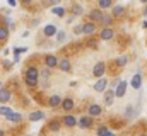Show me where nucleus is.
<instances>
[{
  "label": "nucleus",
  "instance_id": "1",
  "mask_svg": "<svg viewBox=\"0 0 147 136\" xmlns=\"http://www.w3.org/2000/svg\"><path fill=\"white\" fill-rule=\"evenodd\" d=\"M24 82L28 87H38L39 83V68L31 65V67L26 68V73H24Z\"/></svg>",
  "mask_w": 147,
  "mask_h": 136
},
{
  "label": "nucleus",
  "instance_id": "2",
  "mask_svg": "<svg viewBox=\"0 0 147 136\" xmlns=\"http://www.w3.org/2000/svg\"><path fill=\"white\" fill-rule=\"evenodd\" d=\"M127 89H128V82L127 80H123V78H120V82H118V85L115 87V97H118V99H121V97H125V94H127Z\"/></svg>",
  "mask_w": 147,
  "mask_h": 136
},
{
  "label": "nucleus",
  "instance_id": "3",
  "mask_svg": "<svg viewBox=\"0 0 147 136\" xmlns=\"http://www.w3.org/2000/svg\"><path fill=\"white\" fill-rule=\"evenodd\" d=\"M125 14H127V7L125 5H121V3H113L111 5V15H113V19H121Z\"/></svg>",
  "mask_w": 147,
  "mask_h": 136
},
{
  "label": "nucleus",
  "instance_id": "4",
  "mask_svg": "<svg viewBox=\"0 0 147 136\" xmlns=\"http://www.w3.org/2000/svg\"><path fill=\"white\" fill-rule=\"evenodd\" d=\"M74 107H75V101H74L72 97H63V99H62V102H60V109H62L65 114L72 112Z\"/></svg>",
  "mask_w": 147,
  "mask_h": 136
},
{
  "label": "nucleus",
  "instance_id": "5",
  "mask_svg": "<svg viewBox=\"0 0 147 136\" xmlns=\"http://www.w3.org/2000/svg\"><path fill=\"white\" fill-rule=\"evenodd\" d=\"M77 126H79L80 129H89V128L94 126V117H91V116H82L80 119H77Z\"/></svg>",
  "mask_w": 147,
  "mask_h": 136
},
{
  "label": "nucleus",
  "instance_id": "6",
  "mask_svg": "<svg viewBox=\"0 0 147 136\" xmlns=\"http://www.w3.org/2000/svg\"><path fill=\"white\" fill-rule=\"evenodd\" d=\"M43 63H45V67H46V68L55 70V68H57V65H58V58H57L55 55L48 53V55H45V56H43Z\"/></svg>",
  "mask_w": 147,
  "mask_h": 136
},
{
  "label": "nucleus",
  "instance_id": "7",
  "mask_svg": "<svg viewBox=\"0 0 147 136\" xmlns=\"http://www.w3.org/2000/svg\"><path fill=\"white\" fill-rule=\"evenodd\" d=\"M80 26H82V34H86V36H92V34L98 31V24L92 22V21H86Z\"/></svg>",
  "mask_w": 147,
  "mask_h": 136
},
{
  "label": "nucleus",
  "instance_id": "8",
  "mask_svg": "<svg viewBox=\"0 0 147 136\" xmlns=\"http://www.w3.org/2000/svg\"><path fill=\"white\" fill-rule=\"evenodd\" d=\"M105 73H106V63L105 61H98L92 67V77L94 78H101V77H105Z\"/></svg>",
  "mask_w": 147,
  "mask_h": 136
},
{
  "label": "nucleus",
  "instance_id": "9",
  "mask_svg": "<svg viewBox=\"0 0 147 136\" xmlns=\"http://www.w3.org/2000/svg\"><path fill=\"white\" fill-rule=\"evenodd\" d=\"M115 29L113 27H101V31H99V39L101 41H111V39H115Z\"/></svg>",
  "mask_w": 147,
  "mask_h": 136
},
{
  "label": "nucleus",
  "instance_id": "10",
  "mask_svg": "<svg viewBox=\"0 0 147 136\" xmlns=\"http://www.w3.org/2000/svg\"><path fill=\"white\" fill-rule=\"evenodd\" d=\"M142 80H144V77H142V71L139 70V71L132 77V80H130V87H132L134 90H140V89H142Z\"/></svg>",
  "mask_w": 147,
  "mask_h": 136
},
{
  "label": "nucleus",
  "instance_id": "11",
  "mask_svg": "<svg viewBox=\"0 0 147 136\" xmlns=\"http://www.w3.org/2000/svg\"><path fill=\"white\" fill-rule=\"evenodd\" d=\"M60 123H62V126H65V128H75V126H77V117L72 116V114L69 112V114L62 116Z\"/></svg>",
  "mask_w": 147,
  "mask_h": 136
},
{
  "label": "nucleus",
  "instance_id": "12",
  "mask_svg": "<svg viewBox=\"0 0 147 136\" xmlns=\"http://www.w3.org/2000/svg\"><path fill=\"white\" fill-rule=\"evenodd\" d=\"M108 78H105V77H101V78H98L96 82H94V85H92V89L96 90V92H99V94H103L106 89H108Z\"/></svg>",
  "mask_w": 147,
  "mask_h": 136
},
{
  "label": "nucleus",
  "instance_id": "13",
  "mask_svg": "<svg viewBox=\"0 0 147 136\" xmlns=\"http://www.w3.org/2000/svg\"><path fill=\"white\" fill-rule=\"evenodd\" d=\"M105 112V109H103V105H99V104H91L89 107H87V116H91V117H98V116H101Z\"/></svg>",
  "mask_w": 147,
  "mask_h": 136
},
{
  "label": "nucleus",
  "instance_id": "14",
  "mask_svg": "<svg viewBox=\"0 0 147 136\" xmlns=\"http://www.w3.org/2000/svg\"><path fill=\"white\" fill-rule=\"evenodd\" d=\"M57 68H60V71H63V73H70L72 71V61L69 58H60Z\"/></svg>",
  "mask_w": 147,
  "mask_h": 136
},
{
  "label": "nucleus",
  "instance_id": "15",
  "mask_svg": "<svg viewBox=\"0 0 147 136\" xmlns=\"http://www.w3.org/2000/svg\"><path fill=\"white\" fill-rule=\"evenodd\" d=\"M10 99H12V92H10V89H7V87H0V105L10 102Z\"/></svg>",
  "mask_w": 147,
  "mask_h": 136
},
{
  "label": "nucleus",
  "instance_id": "16",
  "mask_svg": "<svg viewBox=\"0 0 147 136\" xmlns=\"http://www.w3.org/2000/svg\"><path fill=\"white\" fill-rule=\"evenodd\" d=\"M62 99H63V97H62L60 94H53V95H50V97H48V107H50V109H58Z\"/></svg>",
  "mask_w": 147,
  "mask_h": 136
},
{
  "label": "nucleus",
  "instance_id": "17",
  "mask_svg": "<svg viewBox=\"0 0 147 136\" xmlns=\"http://www.w3.org/2000/svg\"><path fill=\"white\" fill-rule=\"evenodd\" d=\"M103 14H105V10H101V9H92V10H91V12L87 14V19L98 24V22L101 21V17H103Z\"/></svg>",
  "mask_w": 147,
  "mask_h": 136
},
{
  "label": "nucleus",
  "instance_id": "18",
  "mask_svg": "<svg viewBox=\"0 0 147 136\" xmlns=\"http://www.w3.org/2000/svg\"><path fill=\"white\" fill-rule=\"evenodd\" d=\"M5 121H9V123H14V124H19V123H22V114H21V112H16V111H12L10 114H7V116H5Z\"/></svg>",
  "mask_w": 147,
  "mask_h": 136
},
{
  "label": "nucleus",
  "instance_id": "19",
  "mask_svg": "<svg viewBox=\"0 0 147 136\" xmlns=\"http://www.w3.org/2000/svg\"><path fill=\"white\" fill-rule=\"evenodd\" d=\"M113 22H115V19H113L111 14H103V17H101V21L98 22V26H101V27H111Z\"/></svg>",
  "mask_w": 147,
  "mask_h": 136
},
{
  "label": "nucleus",
  "instance_id": "20",
  "mask_svg": "<svg viewBox=\"0 0 147 136\" xmlns=\"http://www.w3.org/2000/svg\"><path fill=\"white\" fill-rule=\"evenodd\" d=\"M60 128H62V123H60V119H51V121L46 124V129H48V131H51V133H57V131H60Z\"/></svg>",
  "mask_w": 147,
  "mask_h": 136
},
{
  "label": "nucleus",
  "instance_id": "21",
  "mask_svg": "<svg viewBox=\"0 0 147 136\" xmlns=\"http://www.w3.org/2000/svg\"><path fill=\"white\" fill-rule=\"evenodd\" d=\"M57 31H58V27H57L55 24H46V26L43 27V34H45L46 37H53V36L57 34Z\"/></svg>",
  "mask_w": 147,
  "mask_h": 136
},
{
  "label": "nucleus",
  "instance_id": "22",
  "mask_svg": "<svg viewBox=\"0 0 147 136\" xmlns=\"http://www.w3.org/2000/svg\"><path fill=\"white\" fill-rule=\"evenodd\" d=\"M103 97H105V105H111L115 102V92H113V89H106L103 92Z\"/></svg>",
  "mask_w": 147,
  "mask_h": 136
},
{
  "label": "nucleus",
  "instance_id": "23",
  "mask_svg": "<svg viewBox=\"0 0 147 136\" xmlns=\"http://www.w3.org/2000/svg\"><path fill=\"white\" fill-rule=\"evenodd\" d=\"M43 119H46V114H45L43 111H33V112L29 114V121H31V123L43 121Z\"/></svg>",
  "mask_w": 147,
  "mask_h": 136
},
{
  "label": "nucleus",
  "instance_id": "24",
  "mask_svg": "<svg viewBox=\"0 0 147 136\" xmlns=\"http://www.w3.org/2000/svg\"><path fill=\"white\" fill-rule=\"evenodd\" d=\"M113 63H115V67L116 68H125L127 67V63H128V56H127V55H120L118 58H115Z\"/></svg>",
  "mask_w": 147,
  "mask_h": 136
},
{
  "label": "nucleus",
  "instance_id": "25",
  "mask_svg": "<svg viewBox=\"0 0 147 136\" xmlns=\"http://www.w3.org/2000/svg\"><path fill=\"white\" fill-rule=\"evenodd\" d=\"M70 10H72V14L75 17H80V15H84V7L80 5V3H77V2H72V5H70Z\"/></svg>",
  "mask_w": 147,
  "mask_h": 136
},
{
  "label": "nucleus",
  "instance_id": "26",
  "mask_svg": "<svg viewBox=\"0 0 147 136\" xmlns=\"http://www.w3.org/2000/svg\"><path fill=\"white\" fill-rule=\"evenodd\" d=\"M137 114H139V109H135L134 105H127V111H125V117L127 119H135L137 117Z\"/></svg>",
  "mask_w": 147,
  "mask_h": 136
},
{
  "label": "nucleus",
  "instance_id": "27",
  "mask_svg": "<svg viewBox=\"0 0 147 136\" xmlns=\"http://www.w3.org/2000/svg\"><path fill=\"white\" fill-rule=\"evenodd\" d=\"M9 34H10V29L2 24V26H0V43H5V41L9 39Z\"/></svg>",
  "mask_w": 147,
  "mask_h": 136
},
{
  "label": "nucleus",
  "instance_id": "28",
  "mask_svg": "<svg viewBox=\"0 0 147 136\" xmlns=\"http://www.w3.org/2000/svg\"><path fill=\"white\" fill-rule=\"evenodd\" d=\"M55 39H57V43H58V44H63V43L67 41V33H65L63 29L57 31V34H55Z\"/></svg>",
  "mask_w": 147,
  "mask_h": 136
},
{
  "label": "nucleus",
  "instance_id": "29",
  "mask_svg": "<svg viewBox=\"0 0 147 136\" xmlns=\"http://www.w3.org/2000/svg\"><path fill=\"white\" fill-rule=\"evenodd\" d=\"M111 5H113V0H98V9H101V10L111 9Z\"/></svg>",
  "mask_w": 147,
  "mask_h": 136
},
{
  "label": "nucleus",
  "instance_id": "30",
  "mask_svg": "<svg viewBox=\"0 0 147 136\" xmlns=\"http://www.w3.org/2000/svg\"><path fill=\"white\" fill-rule=\"evenodd\" d=\"M65 12H67V10H65V7H62V5H55V7H53V14H55L57 17H60V19L65 17Z\"/></svg>",
  "mask_w": 147,
  "mask_h": 136
},
{
  "label": "nucleus",
  "instance_id": "31",
  "mask_svg": "<svg viewBox=\"0 0 147 136\" xmlns=\"http://www.w3.org/2000/svg\"><path fill=\"white\" fill-rule=\"evenodd\" d=\"M50 75H51V70H50V68L45 67V68H41V70H39V78H43L45 82L50 78Z\"/></svg>",
  "mask_w": 147,
  "mask_h": 136
},
{
  "label": "nucleus",
  "instance_id": "32",
  "mask_svg": "<svg viewBox=\"0 0 147 136\" xmlns=\"http://www.w3.org/2000/svg\"><path fill=\"white\" fill-rule=\"evenodd\" d=\"M111 133V129L108 128V126H98V136H110Z\"/></svg>",
  "mask_w": 147,
  "mask_h": 136
},
{
  "label": "nucleus",
  "instance_id": "33",
  "mask_svg": "<svg viewBox=\"0 0 147 136\" xmlns=\"http://www.w3.org/2000/svg\"><path fill=\"white\" fill-rule=\"evenodd\" d=\"M10 112H12V107H9V105H5V104H3V105H0V116H3V117H5V116H7V114H10Z\"/></svg>",
  "mask_w": 147,
  "mask_h": 136
},
{
  "label": "nucleus",
  "instance_id": "34",
  "mask_svg": "<svg viewBox=\"0 0 147 136\" xmlns=\"http://www.w3.org/2000/svg\"><path fill=\"white\" fill-rule=\"evenodd\" d=\"M60 2H62V0H45V2H43V5L48 9V7H55V5H60Z\"/></svg>",
  "mask_w": 147,
  "mask_h": 136
},
{
  "label": "nucleus",
  "instance_id": "35",
  "mask_svg": "<svg viewBox=\"0 0 147 136\" xmlns=\"http://www.w3.org/2000/svg\"><path fill=\"white\" fill-rule=\"evenodd\" d=\"M26 51H28L26 46H21V48L17 46V48H14V55H21V53H26Z\"/></svg>",
  "mask_w": 147,
  "mask_h": 136
},
{
  "label": "nucleus",
  "instance_id": "36",
  "mask_svg": "<svg viewBox=\"0 0 147 136\" xmlns=\"http://www.w3.org/2000/svg\"><path fill=\"white\" fill-rule=\"evenodd\" d=\"M74 34H75V36H80V34H82V26H80V24L74 26Z\"/></svg>",
  "mask_w": 147,
  "mask_h": 136
},
{
  "label": "nucleus",
  "instance_id": "37",
  "mask_svg": "<svg viewBox=\"0 0 147 136\" xmlns=\"http://www.w3.org/2000/svg\"><path fill=\"white\" fill-rule=\"evenodd\" d=\"M118 82H120V78H113L111 82H108V85H110V89H113V90H115V87L118 85Z\"/></svg>",
  "mask_w": 147,
  "mask_h": 136
},
{
  "label": "nucleus",
  "instance_id": "38",
  "mask_svg": "<svg viewBox=\"0 0 147 136\" xmlns=\"http://www.w3.org/2000/svg\"><path fill=\"white\" fill-rule=\"evenodd\" d=\"M31 26H33V27H36V26H39V19H31Z\"/></svg>",
  "mask_w": 147,
  "mask_h": 136
},
{
  "label": "nucleus",
  "instance_id": "39",
  "mask_svg": "<svg viewBox=\"0 0 147 136\" xmlns=\"http://www.w3.org/2000/svg\"><path fill=\"white\" fill-rule=\"evenodd\" d=\"M12 65H14L12 61H5V63H3V68H5V70H10V68H12Z\"/></svg>",
  "mask_w": 147,
  "mask_h": 136
},
{
  "label": "nucleus",
  "instance_id": "40",
  "mask_svg": "<svg viewBox=\"0 0 147 136\" xmlns=\"http://www.w3.org/2000/svg\"><path fill=\"white\" fill-rule=\"evenodd\" d=\"M87 44H89L91 48H96V46H98V43H96V39H89V43H87Z\"/></svg>",
  "mask_w": 147,
  "mask_h": 136
},
{
  "label": "nucleus",
  "instance_id": "41",
  "mask_svg": "<svg viewBox=\"0 0 147 136\" xmlns=\"http://www.w3.org/2000/svg\"><path fill=\"white\" fill-rule=\"evenodd\" d=\"M19 2H21L22 5H29V3H33L34 0H19Z\"/></svg>",
  "mask_w": 147,
  "mask_h": 136
},
{
  "label": "nucleus",
  "instance_id": "42",
  "mask_svg": "<svg viewBox=\"0 0 147 136\" xmlns=\"http://www.w3.org/2000/svg\"><path fill=\"white\" fill-rule=\"evenodd\" d=\"M142 15L147 19V3H144V9H142Z\"/></svg>",
  "mask_w": 147,
  "mask_h": 136
},
{
  "label": "nucleus",
  "instance_id": "43",
  "mask_svg": "<svg viewBox=\"0 0 147 136\" xmlns=\"http://www.w3.org/2000/svg\"><path fill=\"white\" fill-rule=\"evenodd\" d=\"M16 3H17V2H16V0H9V5H10V7H14V5H16Z\"/></svg>",
  "mask_w": 147,
  "mask_h": 136
},
{
  "label": "nucleus",
  "instance_id": "44",
  "mask_svg": "<svg viewBox=\"0 0 147 136\" xmlns=\"http://www.w3.org/2000/svg\"><path fill=\"white\" fill-rule=\"evenodd\" d=\"M142 27H144V29H147V19L144 21V22H142Z\"/></svg>",
  "mask_w": 147,
  "mask_h": 136
},
{
  "label": "nucleus",
  "instance_id": "45",
  "mask_svg": "<svg viewBox=\"0 0 147 136\" xmlns=\"http://www.w3.org/2000/svg\"><path fill=\"white\" fill-rule=\"evenodd\" d=\"M0 136H5V131H3L2 128H0Z\"/></svg>",
  "mask_w": 147,
  "mask_h": 136
},
{
  "label": "nucleus",
  "instance_id": "46",
  "mask_svg": "<svg viewBox=\"0 0 147 136\" xmlns=\"http://www.w3.org/2000/svg\"><path fill=\"white\" fill-rule=\"evenodd\" d=\"M110 136H116V135H115V133H113V131H111V133H110Z\"/></svg>",
  "mask_w": 147,
  "mask_h": 136
},
{
  "label": "nucleus",
  "instance_id": "47",
  "mask_svg": "<svg viewBox=\"0 0 147 136\" xmlns=\"http://www.w3.org/2000/svg\"><path fill=\"white\" fill-rule=\"evenodd\" d=\"M140 2H142V3H147V0H140Z\"/></svg>",
  "mask_w": 147,
  "mask_h": 136
},
{
  "label": "nucleus",
  "instance_id": "48",
  "mask_svg": "<svg viewBox=\"0 0 147 136\" xmlns=\"http://www.w3.org/2000/svg\"><path fill=\"white\" fill-rule=\"evenodd\" d=\"M139 136H147V135H146V133H142V135H139Z\"/></svg>",
  "mask_w": 147,
  "mask_h": 136
},
{
  "label": "nucleus",
  "instance_id": "49",
  "mask_svg": "<svg viewBox=\"0 0 147 136\" xmlns=\"http://www.w3.org/2000/svg\"><path fill=\"white\" fill-rule=\"evenodd\" d=\"M0 87H2V80H0Z\"/></svg>",
  "mask_w": 147,
  "mask_h": 136
},
{
  "label": "nucleus",
  "instance_id": "50",
  "mask_svg": "<svg viewBox=\"0 0 147 136\" xmlns=\"http://www.w3.org/2000/svg\"><path fill=\"white\" fill-rule=\"evenodd\" d=\"M127 136H128V135H127Z\"/></svg>",
  "mask_w": 147,
  "mask_h": 136
}]
</instances>
